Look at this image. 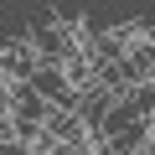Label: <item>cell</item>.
<instances>
[{"mask_svg": "<svg viewBox=\"0 0 155 155\" xmlns=\"http://www.w3.org/2000/svg\"><path fill=\"white\" fill-rule=\"evenodd\" d=\"M11 119H21V124H47V119H52V104H47L31 83H11Z\"/></svg>", "mask_w": 155, "mask_h": 155, "instance_id": "obj_1", "label": "cell"}, {"mask_svg": "<svg viewBox=\"0 0 155 155\" xmlns=\"http://www.w3.org/2000/svg\"><path fill=\"white\" fill-rule=\"evenodd\" d=\"M114 104H119V98H114L109 88H88L83 98H78V109H72V114H78V119H83V124H88L93 134H98V129L109 124V114H114Z\"/></svg>", "mask_w": 155, "mask_h": 155, "instance_id": "obj_2", "label": "cell"}, {"mask_svg": "<svg viewBox=\"0 0 155 155\" xmlns=\"http://www.w3.org/2000/svg\"><path fill=\"white\" fill-rule=\"evenodd\" d=\"M129 104L140 109V119H155V83H140V88L129 93Z\"/></svg>", "mask_w": 155, "mask_h": 155, "instance_id": "obj_3", "label": "cell"}, {"mask_svg": "<svg viewBox=\"0 0 155 155\" xmlns=\"http://www.w3.org/2000/svg\"><path fill=\"white\" fill-rule=\"evenodd\" d=\"M0 124H11V88H0Z\"/></svg>", "mask_w": 155, "mask_h": 155, "instance_id": "obj_4", "label": "cell"}, {"mask_svg": "<svg viewBox=\"0 0 155 155\" xmlns=\"http://www.w3.org/2000/svg\"><path fill=\"white\" fill-rule=\"evenodd\" d=\"M0 88H11V78H5V67H0Z\"/></svg>", "mask_w": 155, "mask_h": 155, "instance_id": "obj_5", "label": "cell"}]
</instances>
